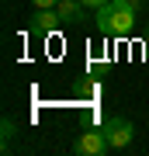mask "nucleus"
<instances>
[{"label":"nucleus","instance_id":"7ed1b4c3","mask_svg":"<svg viewBox=\"0 0 149 156\" xmlns=\"http://www.w3.org/2000/svg\"><path fill=\"white\" fill-rule=\"evenodd\" d=\"M108 149V139H104V128H90V132H80L76 142H73V153L76 156H101Z\"/></svg>","mask_w":149,"mask_h":156},{"label":"nucleus","instance_id":"f257e3e1","mask_svg":"<svg viewBox=\"0 0 149 156\" xmlns=\"http://www.w3.org/2000/svg\"><path fill=\"white\" fill-rule=\"evenodd\" d=\"M97 31L101 35H115V38H128L135 28V7L128 0H108L97 7Z\"/></svg>","mask_w":149,"mask_h":156},{"label":"nucleus","instance_id":"6e6552de","mask_svg":"<svg viewBox=\"0 0 149 156\" xmlns=\"http://www.w3.org/2000/svg\"><path fill=\"white\" fill-rule=\"evenodd\" d=\"M80 4H83V7H94V11H97V7H101V4H108V0H80Z\"/></svg>","mask_w":149,"mask_h":156},{"label":"nucleus","instance_id":"423d86ee","mask_svg":"<svg viewBox=\"0 0 149 156\" xmlns=\"http://www.w3.org/2000/svg\"><path fill=\"white\" fill-rule=\"evenodd\" d=\"M0 128H4V132H0V135H4L0 149H4V153H11V139L17 135V125H14V118H4V125H0Z\"/></svg>","mask_w":149,"mask_h":156},{"label":"nucleus","instance_id":"20e7f679","mask_svg":"<svg viewBox=\"0 0 149 156\" xmlns=\"http://www.w3.org/2000/svg\"><path fill=\"white\" fill-rule=\"evenodd\" d=\"M31 21H35V31H38V35H55L59 28H66L55 7H38V14H35Z\"/></svg>","mask_w":149,"mask_h":156},{"label":"nucleus","instance_id":"0eeeda50","mask_svg":"<svg viewBox=\"0 0 149 156\" xmlns=\"http://www.w3.org/2000/svg\"><path fill=\"white\" fill-rule=\"evenodd\" d=\"M35 7H59V0H31Z\"/></svg>","mask_w":149,"mask_h":156},{"label":"nucleus","instance_id":"1a4fd4ad","mask_svg":"<svg viewBox=\"0 0 149 156\" xmlns=\"http://www.w3.org/2000/svg\"><path fill=\"white\" fill-rule=\"evenodd\" d=\"M146 56H149V35H146Z\"/></svg>","mask_w":149,"mask_h":156},{"label":"nucleus","instance_id":"f03ea898","mask_svg":"<svg viewBox=\"0 0 149 156\" xmlns=\"http://www.w3.org/2000/svg\"><path fill=\"white\" fill-rule=\"evenodd\" d=\"M104 139H108V149H125V146H132L135 139V125L128 122V118L115 115L104 122Z\"/></svg>","mask_w":149,"mask_h":156},{"label":"nucleus","instance_id":"39448f33","mask_svg":"<svg viewBox=\"0 0 149 156\" xmlns=\"http://www.w3.org/2000/svg\"><path fill=\"white\" fill-rule=\"evenodd\" d=\"M59 17H62V24H76L80 17H83V4L80 0H59Z\"/></svg>","mask_w":149,"mask_h":156}]
</instances>
